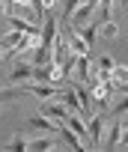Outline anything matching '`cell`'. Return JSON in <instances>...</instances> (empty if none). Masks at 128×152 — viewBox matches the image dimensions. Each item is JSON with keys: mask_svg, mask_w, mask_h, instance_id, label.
Segmentation results:
<instances>
[{"mask_svg": "<svg viewBox=\"0 0 128 152\" xmlns=\"http://www.w3.org/2000/svg\"><path fill=\"white\" fill-rule=\"evenodd\" d=\"M30 45H39V39H33V36H27V33H21V30H9L6 36H0V48H3V51L21 54V51H27Z\"/></svg>", "mask_w": 128, "mask_h": 152, "instance_id": "cell-1", "label": "cell"}, {"mask_svg": "<svg viewBox=\"0 0 128 152\" xmlns=\"http://www.w3.org/2000/svg\"><path fill=\"white\" fill-rule=\"evenodd\" d=\"M33 78H36V84H54V81H60V69H57V63L33 66Z\"/></svg>", "mask_w": 128, "mask_h": 152, "instance_id": "cell-2", "label": "cell"}, {"mask_svg": "<svg viewBox=\"0 0 128 152\" xmlns=\"http://www.w3.org/2000/svg\"><path fill=\"white\" fill-rule=\"evenodd\" d=\"M42 113H45V116H51L54 122H60V125H63V122L69 119V113H72V110L63 104V102H48V104H42Z\"/></svg>", "mask_w": 128, "mask_h": 152, "instance_id": "cell-3", "label": "cell"}, {"mask_svg": "<svg viewBox=\"0 0 128 152\" xmlns=\"http://www.w3.org/2000/svg\"><path fill=\"white\" fill-rule=\"evenodd\" d=\"M27 125L30 128H36V131H45V134H60V122H54L51 116H30L27 119Z\"/></svg>", "mask_w": 128, "mask_h": 152, "instance_id": "cell-4", "label": "cell"}, {"mask_svg": "<svg viewBox=\"0 0 128 152\" xmlns=\"http://www.w3.org/2000/svg\"><path fill=\"white\" fill-rule=\"evenodd\" d=\"M92 9H95V6H92V3H87V0H84V3H81V6H78V9L72 12V18H69V24L81 30L84 24H89V18H92Z\"/></svg>", "mask_w": 128, "mask_h": 152, "instance_id": "cell-5", "label": "cell"}, {"mask_svg": "<svg viewBox=\"0 0 128 152\" xmlns=\"http://www.w3.org/2000/svg\"><path fill=\"white\" fill-rule=\"evenodd\" d=\"M101 131H104V119H101V116H92V119H87V140H89V146H92V149H98Z\"/></svg>", "mask_w": 128, "mask_h": 152, "instance_id": "cell-6", "label": "cell"}, {"mask_svg": "<svg viewBox=\"0 0 128 152\" xmlns=\"http://www.w3.org/2000/svg\"><path fill=\"white\" fill-rule=\"evenodd\" d=\"M57 33H60V27H57V18H45V27H42V33H39V45H45V48H54V39H57Z\"/></svg>", "mask_w": 128, "mask_h": 152, "instance_id": "cell-7", "label": "cell"}, {"mask_svg": "<svg viewBox=\"0 0 128 152\" xmlns=\"http://www.w3.org/2000/svg\"><path fill=\"white\" fill-rule=\"evenodd\" d=\"M75 75L87 84L89 81V75H92V63H89V54H78V60H75Z\"/></svg>", "mask_w": 128, "mask_h": 152, "instance_id": "cell-8", "label": "cell"}, {"mask_svg": "<svg viewBox=\"0 0 128 152\" xmlns=\"http://www.w3.org/2000/svg\"><path fill=\"white\" fill-rule=\"evenodd\" d=\"M30 63H33V66H42V63H54V48H45V45H33Z\"/></svg>", "mask_w": 128, "mask_h": 152, "instance_id": "cell-9", "label": "cell"}, {"mask_svg": "<svg viewBox=\"0 0 128 152\" xmlns=\"http://www.w3.org/2000/svg\"><path fill=\"white\" fill-rule=\"evenodd\" d=\"M9 18V15H6ZM9 24H12V30H21V33H27V36H33V39H39V27L36 24H30V21H24V18H9Z\"/></svg>", "mask_w": 128, "mask_h": 152, "instance_id": "cell-10", "label": "cell"}, {"mask_svg": "<svg viewBox=\"0 0 128 152\" xmlns=\"http://www.w3.org/2000/svg\"><path fill=\"white\" fill-rule=\"evenodd\" d=\"M60 137H63V143H66L69 149H84V143H81V137H78V134H75V131H72V128H69L66 122L60 125Z\"/></svg>", "mask_w": 128, "mask_h": 152, "instance_id": "cell-11", "label": "cell"}, {"mask_svg": "<svg viewBox=\"0 0 128 152\" xmlns=\"http://www.w3.org/2000/svg\"><path fill=\"white\" fill-rule=\"evenodd\" d=\"M63 104H66V107H69L72 113H84V107H81V99H78V90H75V87H66Z\"/></svg>", "mask_w": 128, "mask_h": 152, "instance_id": "cell-12", "label": "cell"}, {"mask_svg": "<svg viewBox=\"0 0 128 152\" xmlns=\"http://www.w3.org/2000/svg\"><path fill=\"white\" fill-rule=\"evenodd\" d=\"M78 90V99H81V107H84V113H89L92 107H95V99H92V90H89V84H84V87H75Z\"/></svg>", "mask_w": 128, "mask_h": 152, "instance_id": "cell-13", "label": "cell"}, {"mask_svg": "<svg viewBox=\"0 0 128 152\" xmlns=\"http://www.w3.org/2000/svg\"><path fill=\"white\" fill-rule=\"evenodd\" d=\"M30 78H33V63H15V69H12V81L21 84V81H30Z\"/></svg>", "mask_w": 128, "mask_h": 152, "instance_id": "cell-14", "label": "cell"}, {"mask_svg": "<svg viewBox=\"0 0 128 152\" xmlns=\"http://www.w3.org/2000/svg\"><path fill=\"white\" fill-rule=\"evenodd\" d=\"M54 146H57V143H54L51 137H39V140H30V143H27L30 152H48V149H54Z\"/></svg>", "mask_w": 128, "mask_h": 152, "instance_id": "cell-15", "label": "cell"}, {"mask_svg": "<svg viewBox=\"0 0 128 152\" xmlns=\"http://www.w3.org/2000/svg\"><path fill=\"white\" fill-rule=\"evenodd\" d=\"M95 66H98V78H110V75H113V66H116V63H113L110 57H98V63H95Z\"/></svg>", "mask_w": 128, "mask_h": 152, "instance_id": "cell-16", "label": "cell"}, {"mask_svg": "<svg viewBox=\"0 0 128 152\" xmlns=\"http://www.w3.org/2000/svg\"><path fill=\"white\" fill-rule=\"evenodd\" d=\"M116 33H119V30H116V24H113V21L98 24V39H104V42H107V39H116Z\"/></svg>", "mask_w": 128, "mask_h": 152, "instance_id": "cell-17", "label": "cell"}, {"mask_svg": "<svg viewBox=\"0 0 128 152\" xmlns=\"http://www.w3.org/2000/svg\"><path fill=\"white\" fill-rule=\"evenodd\" d=\"M21 93H27V87H6V90H0V104L12 102V99H15V96H21Z\"/></svg>", "mask_w": 128, "mask_h": 152, "instance_id": "cell-18", "label": "cell"}, {"mask_svg": "<svg viewBox=\"0 0 128 152\" xmlns=\"http://www.w3.org/2000/svg\"><path fill=\"white\" fill-rule=\"evenodd\" d=\"M27 93H33V96H39V99H48V96L54 93V84H33V87H27Z\"/></svg>", "mask_w": 128, "mask_h": 152, "instance_id": "cell-19", "label": "cell"}, {"mask_svg": "<svg viewBox=\"0 0 128 152\" xmlns=\"http://www.w3.org/2000/svg\"><path fill=\"white\" fill-rule=\"evenodd\" d=\"M54 3H57V0H33V9H36V15L42 18V15H51Z\"/></svg>", "mask_w": 128, "mask_h": 152, "instance_id": "cell-20", "label": "cell"}, {"mask_svg": "<svg viewBox=\"0 0 128 152\" xmlns=\"http://www.w3.org/2000/svg\"><path fill=\"white\" fill-rule=\"evenodd\" d=\"M119 137H122V122H119V119H113V128H110V140H107V146L113 149V146L119 143Z\"/></svg>", "mask_w": 128, "mask_h": 152, "instance_id": "cell-21", "label": "cell"}, {"mask_svg": "<svg viewBox=\"0 0 128 152\" xmlns=\"http://www.w3.org/2000/svg\"><path fill=\"white\" fill-rule=\"evenodd\" d=\"M125 110H128V93H125V96H122V99H119V102H116V104H113V116H116V119H119V116H122V113H125Z\"/></svg>", "mask_w": 128, "mask_h": 152, "instance_id": "cell-22", "label": "cell"}, {"mask_svg": "<svg viewBox=\"0 0 128 152\" xmlns=\"http://www.w3.org/2000/svg\"><path fill=\"white\" fill-rule=\"evenodd\" d=\"M78 6H81V0H66V6H63V18L69 21V18H72V12H75Z\"/></svg>", "mask_w": 128, "mask_h": 152, "instance_id": "cell-23", "label": "cell"}, {"mask_svg": "<svg viewBox=\"0 0 128 152\" xmlns=\"http://www.w3.org/2000/svg\"><path fill=\"white\" fill-rule=\"evenodd\" d=\"M21 149H27V140H21V137H18V140H12V143H9V152H21Z\"/></svg>", "mask_w": 128, "mask_h": 152, "instance_id": "cell-24", "label": "cell"}, {"mask_svg": "<svg viewBox=\"0 0 128 152\" xmlns=\"http://www.w3.org/2000/svg\"><path fill=\"white\" fill-rule=\"evenodd\" d=\"M122 128H128V116H125V119H122Z\"/></svg>", "mask_w": 128, "mask_h": 152, "instance_id": "cell-25", "label": "cell"}, {"mask_svg": "<svg viewBox=\"0 0 128 152\" xmlns=\"http://www.w3.org/2000/svg\"><path fill=\"white\" fill-rule=\"evenodd\" d=\"M122 3H125V9H128V0H122Z\"/></svg>", "mask_w": 128, "mask_h": 152, "instance_id": "cell-26", "label": "cell"}, {"mask_svg": "<svg viewBox=\"0 0 128 152\" xmlns=\"http://www.w3.org/2000/svg\"><path fill=\"white\" fill-rule=\"evenodd\" d=\"M0 57H3V48H0Z\"/></svg>", "mask_w": 128, "mask_h": 152, "instance_id": "cell-27", "label": "cell"}]
</instances>
